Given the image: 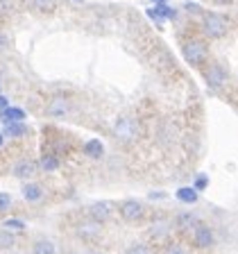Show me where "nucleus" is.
I'll return each instance as SVG.
<instances>
[{
    "label": "nucleus",
    "mask_w": 238,
    "mask_h": 254,
    "mask_svg": "<svg viewBox=\"0 0 238 254\" xmlns=\"http://www.w3.org/2000/svg\"><path fill=\"white\" fill-rule=\"evenodd\" d=\"M179 50H181V57L193 68H204V64L211 59L204 37H202L200 32H193V30H188V32L179 30Z\"/></svg>",
    "instance_id": "obj_1"
},
{
    "label": "nucleus",
    "mask_w": 238,
    "mask_h": 254,
    "mask_svg": "<svg viewBox=\"0 0 238 254\" xmlns=\"http://www.w3.org/2000/svg\"><path fill=\"white\" fill-rule=\"evenodd\" d=\"M232 27L234 23L218 11H204V16L200 18V34L204 39H225L229 37Z\"/></svg>",
    "instance_id": "obj_2"
},
{
    "label": "nucleus",
    "mask_w": 238,
    "mask_h": 254,
    "mask_svg": "<svg viewBox=\"0 0 238 254\" xmlns=\"http://www.w3.org/2000/svg\"><path fill=\"white\" fill-rule=\"evenodd\" d=\"M202 73H204V79H206V84H209L211 91H216V93H225V91L229 89L232 73H229V68L222 62H218V59H209V62L204 64Z\"/></svg>",
    "instance_id": "obj_3"
},
{
    "label": "nucleus",
    "mask_w": 238,
    "mask_h": 254,
    "mask_svg": "<svg viewBox=\"0 0 238 254\" xmlns=\"http://www.w3.org/2000/svg\"><path fill=\"white\" fill-rule=\"evenodd\" d=\"M114 136L120 143H132L138 136V121L134 116H120L114 123Z\"/></svg>",
    "instance_id": "obj_4"
},
{
    "label": "nucleus",
    "mask_w": 238,
    "mask_h": 254,
    "mask_svg": "<svg viewBox=\"0 0 238 254\" xmlns=\"http://www.w3.org/2000/svg\"><path fill=\"white\" fill-rule=\"evenodd\" d=\"M190 243H193V248H197V250L211 248V245L216 243V232H213V227H209L206 222L197 220L195 225L190 227Z\"/></svg>",
    "instance_id": "obj_5"
},
{
    "label": "nucleus",
    "mask_w": 238,
    "mask_h": 254,
    "mask_svg": "<svg viewBox=\"0 0 238 254\" xmlns=\"http://www.w3.org/2000/svg\"><path fill=\"white\" fill-rule=\"evenodd\" d=\"M70 109H73L70 100L66 98V95H61V93H55L53 98L48 100V105H46V114L50 118H66L70 114Z\"/></svg>",
    "instance_id": "obj_6"
},
{
    "label": "nucleus",
    "mask_w": 238,
    "mask_h": 254,
    "mask_svg": "<svg viewBox=\"0 0 238 254\" xmlns=\"http://www.w3.org/2000/svg\"><path fill=\"white\" fill-rule=\"evenodd\" d=\"M118 213H120V218L125 222H138L145 216V206L138 200H125L118 204Z\"/></svg>",
    "instance_id": "obj_7"
},
{
    "label": "nucleus",
    "mask_w": 238,
    "mask_h": 254,
    "mask_svg": "<svg viewBox=\"0 0 238 254\" xmlns=\"http://www.w3.org/2000/svg\"><path fill=\"white\" fill-rule=\"evenodd\" d=\"M86 213H89V220L98 222V225H102V222L111 220V216H114V204L107 200L102 202H93V204L86 209Z\"/></svg>",
    "instance_id": "obj_8"
},
{
    "label": "nucleus",
    "mask_w": 238,
    "mask_h": 254,
    "mask_svg": "<svg viewBox=\"0 0 238 254\" xmlns=\"http://www.w3.org/2000/svg\"><path fill=\"white\" fill-rule=\"evenodd\" d=\"M39 166L34 159H21V161H16L14 168H11V173H14V177H18V180H25L30 182L34 175H37Z\"/></svg>",
    "instance_id": "obj_9"
},
{
    "label": "nucleus",
    "mask_w": 238,
    "mask_h": 254,
    "mask_svg": "<svg viewBox=\"0 0 238 254\" xmlns=\"http://www.w3.org/2000/svg\"><path fill=\"white\" fill-rule=\"evenodd\" d=\"M77 236L82 241H95V238L100 236V225L93 220H84L77 225Z\"/></svg>",
    "instance_id": "obj_10"
},
{
    "label": "nucleus",
    "mask_w": 238,
    "mask_h": 254,
    "mask_svg": "<svg viewBox=\"0 0 238 254\" xmlns=\"http://www.w3.org/2000/svg\"><path fill=\"white\" fill-rule=\"evenodd\" d=\"M200 220V218L195 216V213H190V211H177L175 213V227L179 229V232H190V227L195 225V222Z\"/></svg>",
    "instance_id": "obj_11"
},
{
    "label": "nucleus",
    "mask_w": 238,
    "mask_h": 254,
    "mask_svg": "<svg viewBox=\"0 0 238 254\" xmlns=\"http://www.w3.org/2000/svg\"><path fill=\"white\" fill-rule=\"evenodd\" d=\"M59 164H61V159H59L57 152H50V150H46V152L41 154V159H39V168L46 170V173H55V170L59 168Z\"/></svg>",
    "instance_id": "obj_12"
},
{
    "label": "nucleus",
    "mask_w": 238,
    "mask_h": 254,
    "mask_svg": "<svg viewBox=\"0 0 238 254\" xmlns=\"http://www.w3.org/2000/svg\"><path fill=\"white\" fill-rule=\"evenodd\" d=\"M25 5L39 11V14H53L59 7V0H25Z\"/></svg>",
    "instance_id": "obj_13"
},
{
    "label": "nucleus",
    "mask_w": 238,
    "mask_h": 254,
    "mask_svg": "<svg viewBox=\"0 0 238 254\" xmlns=\"http://www.w3.org/2000/svg\"><path fill=\"white\" fill-rule=\"evenodd\" d=\"M23 197L25 202H39L43 197V186L39 182H27L23 184Z\"/></svg>",
    "instance_id": "obj_14"
},
{
    "label": "nucleus",
    "mask_w": 238,
    "mask_h": 254,
    "mask_svg": "<svg viewBox=\"0 0 238 254\" xmlns=\"http://www.w3.org/2000/svg\"><path fill=\"white\" fill-rule=\"evenodd\" d=\"M0 121L5 123H23L25 121V111L21 107H7V109L0 111Z\"/></svg>",
    "instance_id": "obj_15"
},
{
    "label": "nucleus",
    "mask_w": 238,
    "mask_h": 254,
    "mask_svg": "<svg viewBox=\"0 0 238 254\" xmlns=\"http://www.w3.org/2000/svg\"><path fill=\"white\" fill-rule=\"evenodd\" d=\"M175 136H177V132H175V125L173 123H161L157 129V138L161 145H168V143L175 141Z\"/></svg>",
    "instance_id": "obj_16"
},
{
    "label": "nucleus",
    "mask_w": 238,
    "mask_h": 254,
    "mask_svg": "<svg viewBox=\"0 0 238 254\" xmlns=\"http://www.w3.org/2000/svg\"><path fill=\"white\" fill-rule=\"evenodd\" d=\"M175 197L179 202H184V204H195V202L200 200V193H197L193 186H181V189H177Z\"/></svg>",
    "instance_id": "obj_17"
},
{
    "label": "nucleus",
    "mask_w": 238,
    "mask_h": 254,
    "mask_svg": "<svg viewBox=\"0 0 238 254\" xmlns=\"http://www.w3.org/2000/svg\"><path fill=\"white\" fill-rule=\"evenodd\" d=\"M32 254H57V248H55L53 241L48 238H37L32 243Z\"/></svg>",
    "instance_id": "obj_18"
},
{
    "label": "nucleus",
    "mask_w": 238,
    "mask_h": 254,
    "mask_svg": "<svg viewBox=\"0 0 238 254\" xmlns=\"http://www.w3.org/2000/svg\"><path fill=\"white\" fill-rule=\"evenodd\" d=\"M84 154L91 159H102V154H105V145H102V141H98V138H91V141L84 143Z\"/></svg>",
    "instance_id": "obj_19"
},
{
    "label": "nucleus",
    "mask_w": 238,
    "mask_h": 254,
    "mask_svg": "<svg viewBox=\"0 0 238 254\" xmlns=\"http://www.w3.org/2000/svg\"><path fill=\"white\" fill-rule=\"evenodd\" d=\"M25 134H27L25 123H7V125H5V132H2V136L18 138V136H25Z\"/></svg>",
    "instance_id": "obj_20"
},
{
    "label": "nucleus",
    "mask_w": 238,
    "mask_h": 254,
    "mask_svg": "<svg viewBox=\"0 0 238 254\" xmlns=\"http://www.w3.org/2000/svg\"><path fill=\"white\" fill-rule=\"evenodd\" d=\"M16 245V236L9 229H0V250H11Z\"/></svg>",
    "instance_id": "obj_21"
},
{
    "label": "nucleus",
    "mask_w": 238,
    "mask_h": 254,
    "mask_svg": "<svg viewBox=\"0 0 238 254\" xmlns=\"http://www.w3.org/2000/svg\"><path fill=\"white\" fill-rule=\"evenodd\" d=\"M184 9L188 11L190 16H193V21H200L202 16H204V11H206L204 7H202V5H197V2H186V5H184Z\"/></svg>",
    "instance_id": "obj_22"
},
{
    "label": "nucleus",
    "mask_w": 238,
    "mask_h": 254,
    "mask_svg": "<svg viewBox=\"0 0 238 254\" xmlns=\"http://www.w3.org/2000/svg\"><path fill=\"white\" fill-rule=\"evenodd\" d=\"M2 229H9V232H23V229H25V222L18 220V218H7Z\"/></svg>",
    "instance_id": "obj_23"
},
{
    "label": "nucleus",
    "mask_w": 238,
    "mask_h": 254,
    "mask_svg": "<svg viewBox=\"0 0 238 254\" xmlns=\"http://www.w3.org/2000/svg\"><path fill=\"white\" fill-rule=\"evenodd\" d=\"M206 186H209V177H206L204 173H200V175L195 177V182H193V189H195L197 193H200V190H204Z\"/></svg>",
    "instance_id": "obj_24"
},
{
    "label": "nucleus",
    "mask_w": 238,
    "mask_h": 254,
    "mask_svg": "<svg viewBox=\"0 0 238 254\" xmlns=\"http://www.w3.org/2000/svg\"><path fill=\"white\" fill-rule=\"evenodd\" d=\"M9 206H11V195L9 193H0V213L7 211Z\"/></svg>",
    "instance_id": "obj_25"
},
{
    "label": "nucleus",
    "mask_w": 238,
    "mask_h": 254,
    "mask_svg": "<svg viewBox=\"0 0 238 254\" xmlns=\"http://www.w3.org/2000/svg\"><path fill=\"white\" fill-rule=\"evenodd\" d=\"M166 254H186V250L181 248L179 243H170L168 248H166Z\"/></svg>",
    "instance_id": "obj_26"
},
{
    "label": "nucleus",
    "mask_w": 238,
    "mask_h": 254,
    "mask_svg": "<svg viewBox=\"0 0 238 254\" xmlns=\"http://www.w3.org/2000/svg\"><path fill=\"white\" fill-rule=\"evenodd\" d=\"M125 254H150V252H148V248H145V245H132V248L127 250Z\"/></svg>",
    "instance_id": "obj_27"
},
{
    "label": "nucleus",
    "mask_w": 238,
    "mask_h": 254,
    "mask_svg": "<svg viewBox=\"0 0 238 254\" xmlns=\"http://www.w3.org/2000/svg\"><path fill=\"white\" fill-rule=\"evenodd\" d=\"M211 2H213V5H225V7H227V5H234L236 0H211Z\"/></svg>",
    "instance_id": "obj_28"
},
{
    "label": "nucleus",
    "mask_w": 238,
    "mask_h": 254,
    "mask_svg": "<svg viewBox=\"0 0 238 254\" xmlns=\"http://www.w3.org/2000/svg\"><path fill=\"white\" fill-rule=\"evenodd\" d=\"M166 197V193H161V190H159V193H150V200H164Z\"/></svg>",
    "instance_id": "obj_29"
},
{
    "label": "nucleus",
    "mask_w": 238,
    "mask_h": 254,
    "mask_svg": "<svg viewBox=\"0 0 238 254\" xmlns=\"http://www.w3.org/2000/svg\"><path fill=\"white\" fill-rule=\"evenodd\" d=\"M7 34H2V32H0V50H2V48H7Z\"/></svg>",
    "instance_id": "obj_30"
},
{
    "label": "nucleus",
    "mask_w": 238,
    "mask_h": 254,
    "mask_svg": "<svg viewBox=\"0 0 238 254\" xmlns=\"http://www.w3.org/2000/svg\"><path fill=\"white\" fill-rule=\"evenodd\" d=\"M7 107H9V102H7V98H5V95H0V111H2V109H7Z\"/></svg>",
    "instance_id": "obj_31"
},
{
    "label": "nucleus",
    "mask_w": 238,
    "mask_h": 254,
    "mask_svg": "<svg viewBox=\"0 0 238 254\" xmlns=\"http://www.w3.org/2000/svg\"><path fill=\"white\" fill-rule=\"evenodd\" d=\"M2 143H5V136H2V134H0V148H2Z\"/></svg>",
    "instance_id": "obj_32"
},
{
    "label": "nucleus",
    "mask_w": 238,
    "mask_h": 254,
    "mask_svg": "<svg viewBox=\"0 0 238 254\" xmlns=\"http://www.w3.org/2000/svg\"><path fill=\"white\" fill-rule=\"evenodd\" d=\"M152 2H157V5H161V2H168V0H152Z\"/></svg>",
    "instance_id": "obj_33"
},
{
    "label": "nucleus",
    "mask_w": 238,
    "mask_h": 254,
    "mask_svg": "<svg viewBox=\"0 0 238 254\" xmlns=\"http://www.w3.org/2000/svg\"><path fill=\"white\" fill-rule=\"evenodd\" d=\"M73 2H84V0H73Z\"/></svg>",
    "instance_id": "obj_34"
},
{
    "label": "nucleus",
    "mask_w": 238,
    "mask_h": 254,
    "mask_svg": "<svg viewBox=\"0 0 238 254\" xmlns=\"http://www.w3.org/2000/svg\"><path fill=\"white\" fill-rule=\"evenodd\" d=\"M70 254H77V252H70Z\"/></svg>",
    "instance_id": "obj_35"
}]
</instances>
